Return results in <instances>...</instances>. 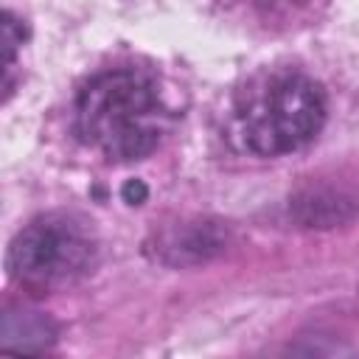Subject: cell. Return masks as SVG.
Here are the masks:
<instances>
[{
    "label": "cell",
    "instance_id": "cell-3",
    "mask_svg": "<svg viewBox=\"0 0 359 359\" xmlns=\"http://www.w3.org/2000/svg\"><path fill=\"white\" fill-rule=\"evenodd\" d=\"M95 238L81 219L48 213L11 238L6 269L20 286L48 292L81 280L95 266Z\"/></svg>",
    "mask_w": 359,
    "mask_h": 359
},
{
    "label": "cell",
    "instance_id": "cell-6",
    "mask_svg": "<svg viewBox=\"0 0 359 359\" xmlns=\"http://www.w3.org/2000/svg\"><path fill=\"white\" fill-rule=\"evenodd\" d=\"M56 342V323L28 306H11L0 320V348L14 353H45Z\"/></svg>",
    "mask_w": 359,
    "mask_h": 359
},
{
    "label": "cell",
    "instance_id": "cell-1",
    "mask_svg": "<svg viewBox=\"0 0 359 359\" xmlns=\"http://www.w3.org/2000/svg\"><path fill=\"white\" fill-rule=\"evenodd\" d=\"M171 123L154 76L115 67L93 76L76 98V132L104 157L132 163L149 157Z\"/></svg>",
    "mask_w": 359,
    "mask_h": 359
},
{
    "label": "cell",
    "instance_id": "cell-5",
    "mask_svg": "<svg viewBox=\"0 0 359 359\" xmlns=\"http://www.w3.org/2000/svg\"><path fill=\"white\" fill-rule=\"evenodd\" d=\"M289 216L306 230H334L359 216V196L342 185H306L292 194Z\"/></svg>",
    "mask_w": 359,
    "mask_h": 359
},
{
    "label": "cell",
    "instance_id": "cell-4",
    "mask_svg": "<svg viewBox=\"0 0 359 359\" xmlns=\"http://www.w3.org/2000/svg\"><path fill=\"white\" fill-rule=\"evenodd\" d=\"M227 244H230V227L224 222L196 216L154 230L146 241V252L163 266L188 269L219 258L227 250Z\"/></svg>",
    "mask_w": 359,
    "mask_h": 359
},
{
    "label": "cell",
    "instance_id": "cell-8",
    "mask_svg": "<svg viewBox=\"0 0 359 359\" xmlns=\"http://www.w3.org/2000/svg\"><path fill=\"white\" fill-rule=\"evenodd\" d=\"M25 39V25L11 14L6 11L3 14V53H6V98L11 95V67H14V56H17V48L22 45Z\"/></svg>",
    "mask_w": 359,
    "mask_h": 359
},
{
    "label": "cell",
    "instance_id": "cell-9",
    "mask_svg": "<svg viewBox=\"0 0 359 359\" xmlns=\"http://www.w3.org/2000/svg\"><path fill=\"white\" fill-rule=\"evenodd\" d=\"M292 353H306V356H339V353H353L351 345H339L331 337H303L300 342L289 345Z\"/></svg>",
    "mask_w": 359,
    "mask_h": 359
},
{
    "label": "cell",
    "instance_id": "cell-7",
    "mask_svg": "<svg viewBox=\"0 0 359 359\" xmlns=\"http://www.w3.org/2000/svg\"><path fill=\"white\" fill-rule=\"evenodd\" d=\"M238 3H244L255 17L266 22H289L294 14L309 8L311 0H238Z\"/></svg>",
    "mask_w": 359,
    "mask_h": 359
},
{
    "label": "cell",
    "instance_id": "cell-10",
    "mask_svg": "<svg viewBox=\"0 0 359 359\" xmlns=\"http://www.w3.org/2000/svg\"><path fill=\"white\" fill-rule=\"evenodd\" d=\"M121 196H123L126 205H143L146 196H149V188H146L143 180H129V182L121 188Z\"/></svg>",
    "mask_w": 359,
    "mask_h": 359
},
{
    "label": "cell",
    "instance_id": "cell-2",
    "mask_svg": "<svg viewBox=\"0 0 359 359\" xmlns=\"http://www.w3.org/2000/svg\"><path fill=\"white\" fill-rule=\"evenodd\" d=\"M328 101L306 73H278L236 107V132L255 157H280L309 146L325 126Z\"/></svg>",
    "mask_w": 359,
    "mask_h": 359
}]
</instances>
